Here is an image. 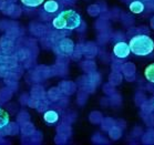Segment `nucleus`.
<instances>
[{
  "label": "nucleus",
  "mask_w": 154,
  "mask_h": 145,
  "mask_svg": "<svg viewBox=\"0 0 154 145\" xmlns=\"http://www.w3.org/2000/svg\"><path fill=\"white\" fill-rule=\"evenodd\" d=\"M104 92H106L108 94H110V95H112L113 93H114V89H113V85L105 84L104 85Z\"/></svg>",
  "instance_id": "obj_28"
},
{
  "label": "nucleus",
  "mask_w": 154,
  "mask_h": 145,
  "mask_svg": "<svg viewBox=\"0 0 154 145\" xmlns=\"http://www.w3.org/2000/svg\"><path fill=\"white\" fill-rule=\"evenodd\" d=\"M153 102H154V99H153Z\"/></svg>",
  "instance_id": "obj_36"
},
{
  "label": "nucleus",
  "mask_w": 154,
  "mask_h": 145,
  "mask_svg": "<svg viewBox=\"0 0 154 145\" xmlns=\"http://www.w3.org/2000/svg\"><path fill=\"white\" fill-rule=\"evenodd\" d=\"M142 134H143V130L141 128H139V126H137V128L133 130V133H132V135H134V136H142Z\"/></svg>",
  "instance_id": "obj_31"
},
{
  "label": "nucleus",
  "mask_w": 154,
  "mask_h": 145,
  "mask_svg": "<svg viewBox=\"0 0 154 145\" xmlns=\"http://www.w3.org/2000/svg\"><path fill=\"white\" fill-rule=\"evenodd\" d=\"M90 121L92 123H101L102 121V114L100 112H92L91 115H90Z\"/></svg>",
  "instance_id": "obj_22"
},
{
  "label": "nucleus",
  "mask_w": 154,
  "mask_h": 145,
  "mask_svg": "<svg viewBox=\"0 0 154 145\" xmlns=\"http://www.w3.org/2000/svg\"><path fill=\"white\" fill-rule=\"evenodd\" d=\"M102 128L103 130H105V131H109V128H111L114 125V124L116 123V121L113 120V119H111V117H106V119H102Z\"/></svg>",
  "instance_id": "obj_20"
},
{
  "label": "nucleus",
  "mask_w": 154,
  "mask_h": 145,
  "mask_svg": "<svg viewBox=\"0 0 154 145\" xmlns=\"http://www.w3.org/2000/svg\"><path fill=\"white\" fill-rule=\"evenodd\" d=\"M97 52H98V49H97V47L93 43L90 42L83 47V54H85L87 57L89 58L94 57L95 54H97Z\"/></svg>",
  "instance_id": "obj_13"
},
{
  "label": "nucleus",
  "mask_w": 154,
  "mask_h": 145,
  "mask_svg": "<svg viewBox=\"0 0 154 145\" xmlns=\"http://www.w3.org/2000/svg\"><path fill=\"white\" fill-rule=\"evenodd\" d=\"M146 89L150 91V92H152L154 94V85L153 84H147L146 85Z\"/></svg>",
  "instance_id": "obj_33"
},
{
  "label": "nucleus",
  "mask_w": 154,
  "mask_h": 145,
  "mask_svg": "<svg viewBox=\"0 0 154 145\" xmlns=\"http://www.w3.org/2000/svg\"><path fill=\"white\" fill-rule=\"evenodd\" d=\"M145 100H146V96H145V94H144L143 92H137V94H135V103H137L139 106H140Z\"/></svg>",
  "instance_id": "obj_24"
},
{
  "label": "nucleus",
  "mask_w": 154,
  "mask_h": 145,
  "mask_svg": "<svg viewBox=\"0 0 154 145\" xmlns=\"http://www.w3.org/2000/svg\"><path fill=\"white\" fill-rule=\"evenodd\" d=\"M122 82V75L120 74V72L114 71L112 74L110 75V83L112 85H118Z\"/></svg>",
  "instance_id": "obj_19"
},
{
  "label": "nucleus",
  "mask_w": 154,
  "mask_h": 145,
  "mask_svg": "<svg viewBox=\"0 0 154 145\" xmlns=\"http://www.w3.org/2000/svg\"><path fill=\"white\" fill-rule=\"evenodd\" d=\"M142 143L145 145H154V128H150L142 134Z\"/></svg>",
  "instance_id": "obj_8"
},
{
  "label": "nucleus",
  "mask_w": 154,
  "mask_h": 145,
  "mask_svg": "<svg viewBox=\"0 0 154 145\" xmlns=\"http://www.w3.org/2000/svg\"><path fill=\"white\" fill-rule=\"evenodd\" d=\"M58 132H59V134L68 137V136L71 134V128H70V126H68V125H61V126H59V128H58Z\"/></svg>",
  "instance_id": "obj_21"
},
{
  "label": "nucleus",
  "mask_w": 154,
  "mask_h": 145,
  "mask_svg": "<svg viewBox=\"0 0 154 145\" xmlns=\"http://www.w3.org/2000/svg\"><path fill=\"white\" fill-rule=\"evenodd\" d=\"M137 31H139V35H149L150 30H149V28L142 26V27H139V28H137Z\"/></svg>",
  "instance_id": "obj_30"
},
{
  "label": "nucleus",
  "mask_w": 154,
  "mask_h": 145,
  "mask_svg": "<svg viewBox=\"0 0 154 145\" xmlns=\"http://www.w3.org/2000/svg\"><path fill=\"white\" fill-rule=\"evenodd\" d=\"M122 20H123V23L126 25V27H133V23H134L133 17H131L129 14H124L122 18Z\"/></svg>",
  "instance_id": "obj_25"
},
{
  "label": "nucleus",
  "mask_w": 154,
  "mask_h": 145,
  "mask_svg": "<svg viewBox=\"0 0 154 145\" xmlns=\"http://www.w3.org/2000/svg\"><path fill=\"white\" fill-rule=\"evenodd\" d=\"M129 47L133 54L145 57L153 52L154 40L147 35H137L130 38Z\"/></svg>",
  "instance_id": "obj_2"
},
{
  "label": "nucleus",
  "mask_w": 154,
  "mask_h": 145,
  "mask_svg": "<svg viewBox=\"0 0 154 145\" xmlns=\"http://www.w3.org/2000/svg\"><path fill=\"white\" fill-rule=\"evenodd\" d=\"M51 26L56 30H75L82 26V18L80 14L73 9H66L60 11L52 19Z\"/></svg>",
  "instance_id": "obj_1"
},
{
  "label": "nucleus",
  "mask_w": 154,
  "mask_h": 145,
  "mask_svg": "<svg viewBox=\"0 0 154 145\" xmlns=\"http://www.w3.org/2000/svg\"><path fill=\"white\" fill-rule=\"evenodd\" d=\"M144 75L145 79L151 83H154V63H151L150 65H147L145 71H144Z\"/></svg>",
  "instance_id": "obj_18"
},
{
  "label": "nucleus",
  "mask_w": 154,
  "mask_h": 145,
  "mask_svg": "<svg viewBox=\"0 0 154 145\" xmlns=\"http://www.w3.org/2000/svg\"><path fill=\"white\" fill-rule=\"evenodd\" d=\"M9 124H10V115L5 109L0 107V130L5 128Z\"/></svg>",
  "instance_id": "obj_10"
},
{
  "label": "nucleus",
  "mask_w": 154,
  "mask_h": 145,
  "mask_svg": "<svg viewBox=\"0 0 154 145\" xmlns=\"http://www.w3.org/2000/svg\"><path fill=\"white\" fill-rule=\"evenodd\" d=\"M122 73L124 75V78L128 80V81H134L135 79V65L131 62H128V63L122 64Z\"/></svg>",
  "instance_id": "obj_5"
},
{
  "label": "nucleus",
  "mask_w": 154,
  "mask_h": 145,
  "mask_svg": "<svg viewBox=\"0 0 154 145\" xmlns=\"http://www.w3.org/2000/svg\"><path fill=\"white\" fill-rule=\"evenodd\" d=\"M88 11H89V14H91V16H98L100 14V7L97 6V5H93V6H91L88 9Z\"/></svg>",
  "instance_id": "obj_26"
},
{
  "label": "nucleus",
  "mask_w": 154,
  "mask_h": 145,
  "mask_svg": "<svg viewBox=\"0 0 154 145\" xmlns=\"http://www.w3.org/2000/svg\"><path fill=\"white\" fill-rule=\"evenodd\" d=\"M108 132H109V136L112 138V140H119L122 136V128L119 126L116 123L111 128H109Z\"/></svg>",
  "instance_id": "obj_11"
},
{
  "label": "nucleus",
  "mask_w": 154,
  "mask_h": 145,
  "mask_svg": "<svg viewBox=\"0 0 154 145\" xmlns=\"http://www.w3.org/2000/svg\"><path fill=\"white\" fill-rule=\"evenodd\" d=\"M141 110L144 113H151V112H154V102L153 100H145L142 104H141Z\"/></svg>",
  "instance_id": "obj_16"
},
{
  "label": "nucleus",
  "mask_w": 154,
  "mask_h": 145,
  "mask_svg": "<svg viewBox=\"0 0 154 145\" xmlns=\"http://www.w3.org/2000/svg\"><path fill=\"white\" fill-rule=\"evenodd\" d=\"M43 11L49 14H53L58 12L60 9V5L57 0H46L43 2V7H42Z\"/></svg>",
  "instance_id": "obj_6"
},
{
  "label": "nucleus",
  "mask_w": 154,
  "mask_h": 145,
  "mask_svg": "<svg viewBox=\"0 0 154 145\" xmlns=\"http://www.w3.org/2000/svg\"><path fill=\"white\" fill-rule=\"evenodd\" d=\"M82 67H83V70H85L87 72H93L95 71V64L94 62H92V61H85L83 64H82Z\"/></svg>",
  "instance_id": "obj_23"
},
{
  "label": "nucleus",
  "mask_w": 154,
  "mask_h": 145,
  "mask_svg": "<svg viewBox=\"0 0 154 145\" xmlns=\"http://www.w3.org/2000/svg\"><path fill=\"white\" fill-rule=\"evenodd\" d=\"M74 50L73 41L69 38H61L54 43V51L60 57H71Z\"/></svg>",
  "instance_id": "obj_3"
},
{
  "label": "nucleus",
  "mask_w": 154,
  "mask_h": 145,
  "mask_svg": "<svg viewBox=\"0 0 154 145\" xmlns=\"http://www.w3.org/2000/svg\"><path fill=\"white\" fill-rule=\"evenodd\" d=\"M111 101H112L113 104H120L121 103V98H120V95L113 93L112 96H111Z\"/></svg>",
  "instance_id": "obj_29"
},
{
  "label": "nucleus",
  "mask_w": 154,
  "mask_h": 145,
  "mask_svg": "<svg viewBox=\"0 0 154 145\" xmlns=\"http://www.w3.org/2000/svg\"><path fill=\"white\" fill-rule=\"evenodd\" d=\"M141 116L143 119L144 123L146 124L149 128H154V112L144 113V112L141 111Z\"/></svg>",
  "instance_id": "obj_14"
},
{
  "label": "nucleus",
  "mask_w": 154,
  "mask_h": 145,
  "mask_svg": "<svg viewBox=\"0 0 154 145\" xmlns=\"http://www.w3.org/2000/svg\"><path fill=\"white\" fill-rule=\"evenodd\" d=\"M144 6H146L150 11H154V0H147Z\"/></svg>",
  "instance_id": "obj_32"
},
{
  "label": "nucleus",
  "mask_w": 154,
  "mask_h": 145,
  "mask_svg": "<svg viewBox=\"0 0 154 145\" xmlns=\"http://www.w3.org/2000/svg\"><path fill=\"white\" fill-rule=\"evenodd\" d=\"M129 8L131 12H133V14H141V12H143L144 11V4L142 1H139V0H132L129 5Z\"/></svg>",
  "instance_id": "obj_9"
},
{
  "label": "nucleus",
  "mask_w": 154,
  "mask_h": 145,
  "mask_svg": "<svg viewBox=\"0 0 154 145\" xmlns=\"http://www.w3.org/2000/svg\"><path fill=\"white\" fill-rule=\"evenodd\" d=\"M150 26H151V28L154 30V16L152 18H151V21H150Z\"/></svg>",
  "instance_id": "obj_34"
},
{
  "label": "nucleus",
  "mask_w": 154,
  "mask_h": 145,
  "mask_svg": "<svg viewBox=\"0 0 154 145\" xmlns=\"http://www.w3.org/2000/svg\"><path fill=\"white\" fill-rule=\"evenodd\" d=\"M60 90H61L62 93H64V94L70 95V94H72V93L74 92V90H75V85H74L72 82L64 81L60 84Z\"/></svg>",
  "instance_id": "obj_12"
},
{
  "label": "nucleus",
  "mask_w": 154,
  "mask_h": 145,
  "mask_svg": "<svg viewBox=\"0 0 154 145\" xmlns=\"http://www.w3.org/2000/svg\"><path fill=\"white\" fill-rule=\"evenodd\" d=\"M43 120L48 125H53L59 121V113L54 110H47L43 113Z\"/></svg>",
  "instance_id": "obj_7"
},
{
  "label": "nucleus",
  "mask_w": 154,
  "mask_h": 145,
  "mask_svg": "<svg viewBox=\"0 0 154 145\" xmlns=\"http://www.w3.org/2000/svg\"><path fill=\"white\" fill-rule=\"evenodd\" d=\"M130 53H131V50H130L129 43H126L124 40L116 42V44L113 47V56L120 61L126 59L129 57Z\"/></svg>",
  "instance_id": "obj_4"
},
{
  "label": "nucleus",
  "mask_w": 154,
  "mask_h": 145,
  "mask_svg": "<svg viewBox=\"0 0 154 145\" xmlns=\"http://www.w3.org/2000/svg\"><path fill=\"white\" fill-rule=\"evenodd\" d=\"M20 1L27 8H38L42 6L46 0H20Z\"/></svg>",
  "instance_id": "obj_15"
},
{
  "label": "nucleus",
  "mask_w": 154,
  "mask_h": 145,
  "mask_svg": "<svg viewBox=\"0 0 154 145\" xmlns=\"http://www.w3.org/2000/svg\"><path fill=\"white\" fill-rule=\"evenodd\" d=\"M48 96H49V99L51 101H53V102L58 101V100H60L62 98V91L60 90V88H53L49 91Z\"/></svg>",
  "instance_id": "obj_17"
},
{
  "label": "nucleus",
  "mask_w": 154,
  "mask_h": 145,
  "mask_svg": "<svg viewBox=\"0 0 154 145\" xmlns=\"http://www.w3.org/2000/svg\"><path fill=\"white\" fill-rule=\"evenodd\" d=\"M139 1H142V2H143V4H145V2H146L147 0H139Z\"/></svg>",
  "instance_id": "obj_35"
},
{
  "label": "nucleus",
  "mask_w": 154,
  "mask_h": 145,
  "mask_svg": "<svg viewBox=\"0 0 154 145\" xmlns=\"http://www.w3.org/2000/svg\"><path fill=\"white\" fill-rule=\"evenodd\" d=\"M92 141L94 143H98V144H104V143H108V141L105 140L104 137H102L100 134H95L93 137H92Z\"/></svg>",
  "instance_id": "obj_27"
}]
</instances>
